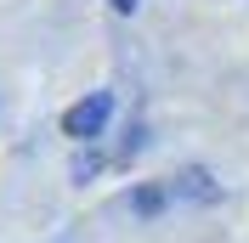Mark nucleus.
<instances>
[{
    "label": "nucleus",
    "instance_id": "1",
    "mask_svg": "<svg viewBox=\"0 0 249 243\" xmlns=\"http://www.w3.org/2000/svg\"><path fill=\"white\" fill-rule=\"evenodd\" d=\"M108 113H113V96H108V91H91L85 102H74L68 113H62V130H68L74 141H91V136H102Z\"/></svg>",
    "mask_w": 249,
    "mask_h": 243
},
{
    "label": "nucleus",
    "instance_id": "3",
    "mask_svg": "<svg viewBox=\"0 0 249 243\" xmlns=\"http://www.w3.org/2000/svg\"><path fill=\"white\" fill-rule=\"evenodd\" d=\"M113 6H119V12H136V0H113Z\"/></svg>",
    "mask_w": 249,
    "mask_h": 243
},
{
    "label": "nucleus",
    "instance_id": "2",
    "mask_svg": "<svg viewBox=\"0 0 249 243\" xmlns=\"http://www.w3.org/2000/svg\"><path fill=\"white\" fill-rule=\"evenodd\" d=\"M159 204H164V187H142V192H136V209L142 215H153Z\"/></svg>",
    "mask_w": 249,
    "mask_h": 243
}]
</instances>
